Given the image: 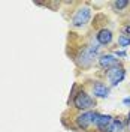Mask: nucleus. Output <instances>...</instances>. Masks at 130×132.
Wrapping results in <instances>:
<instances>
[{"label":"nucleus","mask_w":130,"mask_h":132,"mask_svg":"<svg viewBox=\"0 0 130 132\" xmlns=\"http://www.w3.org/2000/svg\"><path fill=\"white\" fill-rule=\"evenodd\" d=\"M91 89H93V95H94L96 98L105 99V98H108V96H109V87H108V86H105L103 82H100V81L93 82Z\"/></svg>","instance_id":"8"},{"label":"nucleus","mask_w":130,"mask_h":132,"mask_svg":"<svg viewBox=\"0 0 130 132\" xmlns=\"http://www.w3.org/2000/svg\"><path fill=\"white\" fill-rule=\"evenodd\" d=\"M73 105H75V108H78V110L88 111L90 108H93L96 105V102H94V99L91 98L85 90H79L75 95V98H73Z\"/></svg>","instance_id":"3"},{"label":"nucleus","mask_w":130,"mask_h":132,"mask_svg":"<svg viewBox=\"0 0 130 132\" xmlns=\"http://www.w3.org/2000/svg\"><path fill=\"white\" fill-rule=\"evenodd\" d=\"M112 120H114V117H112V116H109V114H100V116H99L97 123H96V128L99 129V132H106L108 126L112 123Z\"/></svg>","instance_id":"9"},{"label":"nucleus","mask_w":130,"mask_h":132,"mask_svg":"<svg viewBox=\"0 0 130 132\" xmlns=\"http://www.w3.org/2000/svg\"><path fill=\"white\" fill-rule=\"evenodd\" d=\"M123 131H124V123L121 122V119H114L112 123L106 129V132H123Z\"/></svg>","instance_id":"10"},{"label":"nucleus","mask_w":130,"mask_h":132,"mask_svg":"<svg viewBox=\"0 0 130 132\" xmlns=\"http://www.w3.org/2000/svg\"><path fill=\"white\" fill-rule=\"evenodd\" d=\"M96 57H100V45L97 42H93L81 50V53L76 57V63L81 68H90Z\"/></svg>","instance_id":"1"},{"label":"nucleus","mask_w":130,"mask_h":132,"mask_svg":"<svg viewBox=\"0 0 130 132\" xmlns=\"http://www.w3.org/2000/svg\"><path fill=\"white\" fill-rule=\"evenodd\" d=\"M90 18H91V9L88 6H82L73 15L72 27H82V26H85L90 21Z\"/></svg>","instance_id":"4"},{"label":"nucleus","mask_w":130,"mask_h":132,"mask_svg":"<svg viewBox=\"0 0 130 132\" xmlns=\"http://www.w3.org/2000/svg\"><path fill=\"white\" fill-rule=\"evenodd\" d=\"M123 104H124V105H127V107H130V96H129V98L123 99Z\"/></svg>","instance_id":"15"},{"label":"nucleus","mask_w":130,"mask_h":132,"mask_svg":"<svg viewBox=\"0 0 130 132\" xmlns=\"http://www.w3.org/2000/svg\"><path fill=\"white\" fill-rule=\"evenodd\" d=\"M99 66H100L102 69L109 71V69H112V68L121 66V63H120V60L115 57L114 54H102V56L99 57Z\"/></svg>","instance_id":"5"},{"label":"nucleus","mask_w":130,"mask_h":132,"mask_svg":"<svg viewBox=\"0 0 130 132\" xmlns=\"http://www.w3.org/2000/svg\"><path fill=\"white\" fill-rule=\"evenodd\" d=\"M99 113L96 111H82V114L76 116V119H75V123L76 126L82 129V131H85V129H88L91 125H96L99 120Z\"/></svg>","instance_id":"2"},{"label":"nucleus","mask_w":130,"mask_h":132,"mask_svg":"<svg viewBox=\"0 0 130 132\" xmlns=\"http://www.w3.org/2000/svg\"><path fill=\"white\" fill-rule=\"evenodd\" d=\"M129 5H130L129 0H117V2H114V8L117 9V12L121 11V9H124V8H127Z\"/></svg>","instance_id":"12"},{"label":"nucleus","mask_w":130,"mask_h":132,"mask_svg":"<svg viewBox=\"0 0 130 132\" xmlns=\"http://www.w3.org/2000/svg\"><path fill=\"white\" fill-rule=\"evenodd\" d=\"M127 120H129V123H130V113H129V119H127Z\"/></svg>","instance_id":"16"},{"label":"nucleus","mask_w":130,"mask_h":132,"mask_svg":"<svg viewBox=\"0 0 130 132\" xmlns=\"http://www.w3.org/2000/svg\"><path fill=\"white\" fill-rule=\"evenodd\" d=\"M108 78L111 81V86H118L126 78V69L123 66H117L108 71Z\"/></svg>","instance_id":"6"},{"label":"nucleus","mask_w":130,"mask_h":132,"mask_svg":"<svg viewBox=\"0 0 130 132\" xmlns=\"http://www.w3.org/2000/svg\"><path fill=\"white\" fill-rule=\"evenodd\" d=\"M118 45L121 47V48H127V47H130V36H127V35H120L118 36Z\"/></svg>","instance_id":"11"},{"label":"nucleus","mask_w":130,"mask_h":132,"mask_svg":"<svg viewBox=\"0 0 130 132\" xmlns=\"http://www.w3.org/2000/svg\"><path fill=\"white\" fill-rule=\"evenodd\" d=\"M112 38H114V35L112 32L109 30V29H100L96 35V41H97L99 45H102V47H106V45H109L111 42H112Z\"/></svg>","instance_id":"7"},{"label":"nucleus","mask_w":130,"mask_h":132,"mask_svg":"<svg viewBox=\"0 0 130 132\" xmlns=\"http://www.w3.org/2000/svg\"><path fill=\"white\" fill-rule=\"evenodd\" d=\"M114 56L115 57H127V54H126V51H118V50H117V51H115L114 53Z\"/></svg>","instance_id":"13"},{"label":"nucleus","mask_w":130,"mask_h":132,"mask_svg":"<svg viewBox=\"0 0 130 132\" xmlns=\"http://www.w3.org/2000/svg\"><path fill=\"white\" fill-rule=\"evenodd\" d=\"M123 32H124V35H127V36H130V23H129V24H126V26H124Z\"/></svg>","instance_id":"14"}]
</instances>
